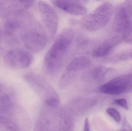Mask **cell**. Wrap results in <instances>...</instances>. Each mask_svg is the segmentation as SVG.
<instances>
[{
  "label": "cell",
  "instance_id": "cell-8",
  "mask_svg": "<svg viewBox=\"0 0 132 131\" xmlns=\"http://www.w3.org/2000/svg\"><path fill=\"white\" fill-rule=\"evenodd\" d=\"M132 81V74H124L114 78L101 86L102 93L109 95L121 94L125 92L129 85Z\"/></svg>",
  "mask_w": 132,
  "mask_h": 131
},
{
  "label": "cell",
  "instance_id": "cell-18",
  "mask_svg": "<svg viewBox=\"0 0 132 131\" xmlns=\"http://www.w3.org/2000/svg\"><path fill=\"white\" fill-rule=\"evenodd\" d=\"M121 131H132L131 127L126 119L123 121Z\"/></svg>",
  "mask_w": 132,
  "mask_h": 131
},
{
  "label": "cell",
  "instance_id": "cell-15",
  "mask_svg": "<svg viewBox=\"0 0 132 131\" xmlns=\"http://www.w3.org/2000/svg\"><path fill=\"white\" fill-rule=\"evenodd\" d=\"M132 60V48L125 50L116 54L112 58L113 62L125 61Z\"/></svg>",
  "mask_w": 132,
  "mask_h": 131
},
{
  "label": "cell",
  "instance_id": "cell-7",
  "mask_svg": "<svg viewBox=\"0 0 132 131\" xmlns=\"http://www.w3.org/2000/svg\"><path fill=\"white\" fill-rule=\"evenodd\" d=\"M32 61L31 55L24 50H11L5 55L4 61L9 67L21 69L28 67Z\"/></svg>",
  "mask_w": 132,
  "mask_h": 131
},
{
  "label": "cell",
  "instance_id": "cell-21",
  "mask_svg": "<svg viewBox=\"0 0 132 131\" xmlns=\"http://www.w3.org/2000/svg\"><path fill=\"white\" fill-rule=\"evenodd\" d=\"M125 93H132V81L127 87Z\"/></svg>",
  "mask_w": 132,
  "mask_h": 131
},
{
  "label": "cell",
  "instance_id": "cell-5",
  "mask_svg": "<svg viewBox=\"0 0 132 131\" xmlns=\"http://www.w3.org/2000/svg\"><path fill=\"white\" fill-rule=\"evenodd\" d=\"M38 7L44 28L49 40H52L55 35L59 26V17L55 10L49 4L40 1Z\"/></svg>",
  "mask_w": 132,
  "mask_h": 131
},
{
  "label": "cell",
  "instance_id": "cell-11",
  "mask_svg": "<svg viewBox=\"0 0 132 131\" xmlns=\"http://www.w3.org/2000/svg\"><path fill=\"white\" fill-rule=\"evenodd\" d=\"M121 41V38L119 37H114L105 40L93 50L92 57L95 58H100L107 56Z\"/></svg>",
  "mask_w": 132,
  "mask_h": 131
},
{
  "label": "cell",
  "instance_id": "cell-20",
  "mask_svg": "<svg viewBox=\"0 0 132 131\" xmlns=\"http://www.w3.org/2000/svg\"><path fill=\"white\" fill-rule=\"evenodd\" d=\"M84 131H90L89 121L87 118H86L85 121Z\"/></svg>",
  "mask_w": 132,
  "mask_h": 131
},
{
  "label": "cell",
  "instance_id": "cell-10",
  "mask_svg": "<svg viewBox=\"0 0 132 131\" xmlns=\"http://www.w3.org/2000/svg\"><path fill=\"white\" fill-rule=\"evenodd\" d=\"M51 2L58 8L73 15H85L87 12V8L78 1H52Z\"/></svg>",
  "mask_w": 132,
  "mask_h": 131
},
{
  "label": "cell",
  "instance_id": "cell-6",
  "mask_svg": "<svg viewBox=\"0 0 132 131\" xmlns=\"http://www.w3.org/2000/svg\"><path fill=\"white\" fill-rule=\"evenodd\" d=\"M91 64L90 60L86 57L80 56L73 59L67 66L61 77L60 86L62 87H67L78 74L88 68Z\"/></svg>",
  "mask_w": 132,
  "mask_h": 131
},
{
  "label": "cell",
  "instance_id": "cell-19",
  "mask_svg": "<svg viewBox=\"0 0 132 131\" xmlns=\"http://www.w3.org/2000/svg\"><path fill=\"white\" fill-rule=\"evenodd\" d=\"M19 2L22 6L26 8H28L32 7L35 2L34 1H20Z\"/></svg>",
  "mask_w": 132,
  "mask_h": 131
},
{
  "label": "cell",
  "instance_id": "cell-22",
  "mask_svg": "<svg viewBox=\"0 0 132 131\" xmlns=\"http://www.w3.org/2000/svg\"><path fill=\"white\" fill-rule=\"evenodd\" d=\"M1 86H0V88H1Z\"/></svg>",
  "mask_w": 132,
  "mask_h": 131
},
{
  "label": "cell",
  "instance_id": "cell-16",
  "mask_svg": "<svg viewBox=\"0 0 132 131\" xmlns=\"http://www.w3.org/2000/svg\"><path fill=\"white\" fill-rule=\"evenodd\" d=\"M107 114L112 118H113L116 122L119 123L121 122V116L119 112L116 110L115 109L112 108H108L106 110Z\"/></svg>",
  "mask_w": 132,
  "mask_h": 131
},
{
  "label": "cell",
  "instance_id": "cell-9",
  "mask_svg": "<svg viewBox=\"0 0 132 131\" xmlns=\"http://www.w3.org/2000/svg\"><path fill=\"white\" fill-rule=\"evenodd\" d=\"M26 78L34 90L40 94L56 97L57 95L50 84L41 75L36 73H29L26 75Z\"/></svg>",
  "mask_w": 132,
  "mask_h": 131
},
{
  "label": "cell",
  "instance_id": "cell-4",
  "mask_svg": "<svg viewBox=\"0 0 132 131\" xmlns=\"http://www.w3.org/2000/svg\"><path fill=\"white\" fill-rule=\"evenodd\" d=\"M112 27L123 37L132 32V5L126 3L117 5L114 10Z\"/></svg>",
  "mask_w": 132,
  "mask_h": 131
},
{
  "label": "cell",
  "instance_id": "cell-3",
  "mask_svg": "<svg viewBox=\"0 0 132 131\" xmlns=\"http://www.w3.org/2000/svg\"><path fill=\"white\" fill-rule=\"evenodd\" d=\"M48 38L44 27L35 19L23 33L22 37L26 48L35 53H39L45 48Z\"/></svg>",
  "mask_w": 132,
  "mask_h": 131
},
{
  "label": "cell",
  "instance_id": "cell-1",
  "mask_svg": "<svg viewBox=\"0 0 132 131\" xmlns=\"http://www.w3.org/2000/svg\"><path fill=\"white\" fill-rule=\"evenodd\" d=\"M74 34L73 29L67 28L56 37L44 60V69L49 75H56L62 70L72 45Z\"/></svg>",
  "mask_w": 132,
  "mask_h": 131
},
{
  "label": "cell",
  "instance_id": "cell-14",
  "mask_svg": "<svg viewBox=\"0 0 132 131\" xmlns=\"http://www.w3.org/2000/svg\"><path fill=\"white\" fill-rule=\"evenodd\" d=\"M109 72V69L103 66H98L93 68L90 72V76L93 80L96 82L102 80Z\"/></svg>",
  "mask_w": 132,
  "mask_h": 131
},
{
  "label": "cell",
  "instance_id": "cell-17",
  "mask_svg": "<svg viewBox=\"0 0 132 131\" xmlns=\"http://www.w3.org/2000/svg\"><path fill=\"white\" fill-rule=\"evenodd\" d=\"M115 104L117 105L121 106L126 110H128L129 107L127 101L124 98L116 99L114 102Z\"/></svg>",
  "mask_w": 132,
  "mask_h": 131
},
{
  "label": "cell",
  "instance_id": "cell-12",
  "mask_svg": "<svg viewBox=\"0 0 132 131\" xmlns=\"http://www.w3.org/2000/svg\"><path fill=\"white\" fill-rule=\"evenodd\" d=\"M14 108L12 96L0 88V115H7Z\"/></svg>",
  "mask_w": 132,
  "mask_h": 131
},
{
  "label": "cell",
  "instance_id": "cell-2",
  "mask_svg": "<svg viewBox=\"0 0 132 131\" xmlns=\"http://www.w3.org/2000/svg\"><path fill=\"white\" fill-rule=\"evenodd\" d=\"M113 5L104 2L98 6L93 12L82 18L80 22L81 27L90 32L98 31L104 27L111 20L114 14Z\"/></svg>",
  "mask_w": 132,
  "mask_h": 131
},
{
  "label": "cell",
  "instance_id": "cell-13",
  "mask_svg": "<svg viewBox=\"0 0 132 131\" xmlns=\"http://www.w3.org/2000/svg\"><path fill=\"white\" fill-rule=\"evenodd\" d=\"M0 129L5 131H22L12 113L7 115H0Z\"/></svg>",
  "mask_w": 132,
  "mask_h": 131
}]
</instances>
